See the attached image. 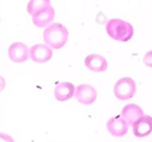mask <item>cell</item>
I'll return each mask as SVG.
<instances>
[{
  "label": "cell",
  "instance_id": "9c48e42d",
  "mask_svg": "<svg viewBox=\"0 0 152 142\" xmlns=\"http://www.w3.org/2000/svg\"><path fill=\"white\" fill-rule=\"evenodd\" d=\"M121 116L126 120L128 125L133 127V124H134L142 116H144V112L141 107H139L137 104H129L123 108Z\"/></svg>",
  "mask_w": 152,
  "mask_h": 142
},
{
  "label": "cell",
  "instance_id": "5bb4252c",
  "mask_svg": "<svg viewBox=\"0 0 152 142\" xmlns=\"http://www.w3.org/2000/svg\"><path fill=\"white\" fill-rule=\"evenodd\" d=\"M143 62L146 66L148 67H151L152 68V50L151 51H148L143 57Z\"/></svg>",
  "mask_w": 152,
  "mask_h": 142
},
{
  "label": "cell",
  "instance_id": "9a60e30c",
  "mask_svg": "<svg viewBox=\"0 0 152 142\" xmlns=\"http://www.w3.org/2000/svg\"><path fill=\"white\" fill-rule=\"evenodd\" d=\"M0 138H1L0 142H15L13 140V138L11 137V136L7 135V134H4V133H1V134H0Z\"/></svg>",
  "mask_w": 152,
  "mask_h": 142
},
{
  "label": "cell",
  "instance_id": "277c9868",
  "mask_svg": "<svg viewBox=\"0 0 152 142\" xmlns=\"http://www.w3.org/2000/svg\"><path fill=\"white\" fill-rule=\"evenodd\" d=\"M75 97L78 100V102L89 106V104L95 102L96 98H97V92L94 87L88 85V84H83L76 88Z\"/></svg>",
  "mask_w": 152,
  "mask_h": 142
},
{
  "label": "cell",
  "instance_id": "30bf717a",
  "mask_svg": "<svg viewBox=\"0 0 152 142\" xmlns=\"http://www.w3.org/2000/svg\"><path fill=\"white\" fill-rule=\"evenodd\" d=\"M132 127L133 134L137 138L147 137L152 132V117L148 116V115H144L133 124Z\"/></svg>",
  "mask_w": 152,
  "mask_h": 142
},
{
  "label": "cell",
  "instance_id": "8fae6325",
  "mask_svg": "<svg viewBox=\"0 0 152 142\" xmlns=\"http://www.w3.org/2000/svg\"><path fill=\"white\" fill-rule=\"evenodd\" d=\"M75 93V87L72 83L64 82L56 85L54 89V96L58 102H66L73 97Z\"/></svg>",
  "mask_w": 152,
  "mask_h": 142
},
{
  "label": "cell",
  "instance_id": "3957f363",
  "mask_svg": "<svg viewBox=\"0 0 152 142\" xmlns=\"http://www.w3.org/2000/svg\"><path fill=\"white\" fill-rule=\"evenodd\" d=\"M137 91L135 82L130 77H122L114 86V94L118 99H130Z\"/></svg>",
  "mask_w": 152,
  "mask_h": 142
},
{
  "label": "cell",
  "instance_id": "6da1fadb",
  "mask_svg": "<svg viewBox=\"0 0 152 142\" xmlns=\"http://www.w3.org/2000/svg\"><path fill=\"white\" fill-rule=\"evenodd\" d=\"M44 41L49 47L59 49L66 45L69 38L68 29L61 23H53L45 29L43 34Z\"/></svg>",
  "mask_w": 152,
  "mask_h": 142
},
{
  "label": "cell",
  "instance_id": "ba28073f",
  "mask_svg": "<svg viewBox=\"0 0 152 142\" xmlns=\"http://www.w3.org/2000/svg\"><path fill=\"white\" fill-rule=\"evenodd\" d=\"M28 47L22 42H15L9 48V57L15 63H23L28 59Z\"/></svg>",
  "mask_w": 152,
  "mask_h": 142
},
{
  "label": "cell",
  "instance_id": "4fadbf2b",
  "mask_svg": "<svg viewBox=\"0 0 152 142\" xmlns=\"http://www.w3.org/2000/svg\"><path fill=\"white\" fill-rule=\"evenodd\" d=\"M50 7V0H29L27 4V12L34 17Z\"/></svg>",
  "mask_w": 152,
  "mask_h": 142
},
{
  "label": "cell",
  "instance_id": "5b68a950",
  "mask_svg": "<svg viewBox=\"0 0 152 142\" xmlns=\"http://www.w3.org/2000/svg\"><path fill=\"white\" fill-rule=\"evenodd\" d=\"M106 129L110 135L123 137L128 131V123L122 116H116L110 118L106 122Z\"/></svg>",
  "mask_w": 152,
  "mask_h": 142
},
{
  "label": "cell",
  "instance_id": "7a4b0ae2",
  "mask_svg": "<svg viewBox=\"0 0 152 142\" xmlns=\"http://www.w3.org/2000/svg\"><path fill=\"white\" fill-rule=\"evenodd\" d=\"M105 29L112 39L119 42H127L133 36V26L121 19H110L106 23Z\"/></svg>",
  "mask_w": 152,
  "mask_h": 142
},
{
  "label": "cell",
  "instance_id": "52a82bcc",
  "mask_svg": "<svg viewBox=\"0 0 152 142\" xmlns=\"http://www.w3.org/2000/svg\"><path fill=\"white\" fill-rule=\"evenodd\" d=\"M85 65L88 69L94 72H103L108 67L105 57L97 53H92L88 55L85 59Z\"/></svg>",
  "mask_w": 152,
  "mask_h": 142
},
{
  "label": "cell",
  "instance_id": "8992f818",
  "mask_svg": "<svg viewBox=\"0 0 152 142\" xmlns=\"http://www.w3.org/2000/svg\"><path fill=\"white\" fill-rule=\"evenodd\" d=\"M30 57L34 62L43 64L48 62L52 57V50L48 45L37 44L30 49Z\"/></svg>",
  "mask_w": 152,
  "mask_h": 142
},
{
  "label": "cell",
  "instance_id": "7c38bea8",
  "mask_svg": "<svg viewBox=\"0 0 152 142\" xmlns=\"http://www.w3.org/2000/svg\"><path fill=\"white\" fill-rule=\"evenodd\" d=\"M54 9L52 7H48L45 11L39 13L38 15L32 17V22L36 26L38 27H45V26L49 25L54 19Z\"/></svg>",
  "mask_w": 152,
  "mask_h": 142
}]
</instances>
